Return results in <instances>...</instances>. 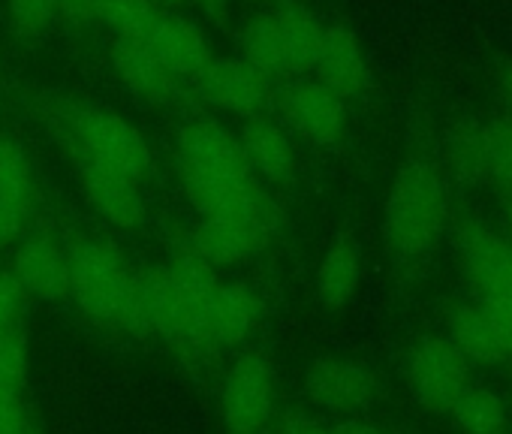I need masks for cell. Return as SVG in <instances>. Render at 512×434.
Instances as JSON below:
<instances>
[{"mask_svg": "<svg viewBox=\"0 0 512 434\" xmlns=\"http://www.w3.org/2000/svg\"><path fill=\"white\" fill-rule=\"evenodd\" d=\"M136 296H139V311H142L148 332L160 335L172 347L196 350L184 299L178 293V284L169 266H151L145 272H136Z\"/></svg>", "mask_w": 512, "mask_h": 434, "instance_id": "11", "label": "cell"}, {"mask_svg": "<svg viewBox=\"0 0 512 434\" xmlns=\"http://www.w3.org/2000/svg\"><path fill=\"white\" fill-rule=\"evenodd\" d=\"M407 386L431 413H449L455 398L467 389V359L449 338H422L407 356Z\"/></svg>", "mask_w": 512, "mask_h": 434, "instance_id": "7", "label": "cell"}, {"mask_svg": "<svg viewBox=\"0 0 512 434\" xmlns=\"http://www.w3.org/2000/svg\"><path fill=\"white\" fill-rule=\"evenodd\" d=\"M34 428L22 389L0 386V434H28Z\"/></svg>", "mask_w": 512, "mask_h": 434, "instance_id": "31", "label": "cell"}, {"mask_svg": "<svg viewBox=\"0 0 512 434\" xmlns=\"http://www.w3.org/2000/svg\"><path fill=\"white\" fill-rule=\"evenodd\" d=\"M19 290L40 302H61L70 296V254L52 239L34 236L19 245L10 266Z\"/></svg>", "mask_w": 512, "mask_h": 434, "instance_id": "15", "label": "cell"}, {"mask_svg": "<svg viewBox=\"0 0 512 434\" xmlns=\"http://www.w3.org/2000/svg\"><path fill=\"white\" fill-rule=\"evenodd\" d=\"M503 208H506V227H509V233H512V190L506 193V205H503Z\"/></svg>", "mask_w": 512, "mask_h": 434, "instance_id": "39", "label": "cell"}, {"mask_svg": "<svg viewBox=\"0 0 512 434\" xmlns=\"http://www.w3.org/2000/svg\"><path fill=\"white\" fill-rule=\"evenodd\" d=\"M70 296L94 323L148 335L136 296V272L109 245L79 242L70 251Z\"/></svg>", "mask_w": 512, "mask_h": 434, "instance_id": "2", "label": "cell"}, {"mask_svg": "<svg viewBox=\"0 0 512 434\" xmlns=\"http://www.w3.org/2000/svg\"><path fill=\"white\" fill-rule=\"evenodd\" d=\"M73 133L85 151V160L118 169L136 181L151 172V148L145 136L112 109H82L73 118Z\"/></svg>", "mask_w": 512, "mask_h": 434, "instance_id": "5", "label": "cell"}, {"mask_svg": "<svg viewBox=\"0 0 512 434\" xmlns=\"http://www.w3.org/2000/svg\"><path fill=\"white\" fill-rule=\"evenodd\" d=\"M28 377V347L16 323L0 326V386L22 389Z\"/></svg>", "mask_w": 512, "mask_h": 434, "instance_id": "28", "label": "cell"}, {"mask_svg": "<svg viewBox=\"0 0 512 434\" xmlns=\"http://www.w3.org/2000/svg\"><path fill=\"white\" fill-rule=\"evenodd\" d=\"M329 434H392L374 422H359V419H350V422H341L335 428H329Z\"/></svg>", "mask_w": 512, "mask_h": 434, "instance_id": "37", "label": "cell"}, {"mask_svg": "<svg viewBox=\"0 0 512 434\" xmlns=\"http://www.w3.org/2000/svg\"><path fill=\"white\" fill-rule=\"evenodd\" d=\"M58 10L79 25L97 22V0H58Z\"/></svg>", "mask_w": 512, "mask_h": 434, "instance_id": "34", "label": "cell"}, {"mask_svg": "<svg viewBox=\"0 0 512 434\" xmlns=\"http://www.w3.org/2000/svg\"><path fill=\"white\" fill-rule=\"evenodd\" d=\"M154 4L163 10V7H178V4H184V0H154Z\"/></svg>", "mask_w": 512, "mask_h": 434, "instance_id": "40", "label": "cell"}, {"mask_svg": "<svg viewBox=\"0 0 512 434\" xmlns=\"http://www.w3.org/2000/svg\"><path fill=\"white\" fill-rule=\"evenodd\" d=\"M278 227V208L266 214H244V217H202L193 230L190 254H196L211 269L235 266L250 260L260 251Z\"/></svg>", "mask_w": 512, "mask_h": 434, "instance_id": "8", "label": "cell"}, {"mask_svg": "<svg viewBox=\"0 0 512 434\" xmlns=\"http://www.w3.org/2000/svg\"><path fill=\"white\" fill-rule=\"evenodd\" d=\"M311 73L323 88H329L341 100L359 97L368 88V64L362 46L344 25L323 28L320 52Z\"/></svg>", "mask_w": 512, "mask_h": 434, "instance_id": "17", "label": "cell"}, {"mask_svg": "<svg viewBox=\"0 0 512 434\" xmlns=\"http://www.w3.org/2000/svg\"><path fill=\"white\" fill-rule=\"evenodd\" d=\"M500 94H503V100H506V106L512 109V67L500 76Z\"/></svg>", "mask_w": 512, "mask_h": 434, "instance_id": "38", "label": "cell"}, {"mask_svg": "<svg viewBox=\"0 0 512 434\" xmlns=\"http://www.w3.org/2000/svg\"><path fill=\"white\" fill-rule=\"evenodd\" d=\"M175 79H193L208 61H211V46L202 34L199 25L184 19L175 10H160L154 28L148 31L142 43Z\"/></svg>", "mask_w": 512, "mask_h": 434, "instance_id": "14", "label": "cell"}, {"mask_svg": "<svg viewBox=\"0 0 512 434\" xmlns=\"http://www.w3.org/2000/svg\"><path fill=\"white\" fill-rule=\"evenodd\" d=\"M169 269H172L178 293L184 299V311H187V320H190V329H193L196 353L205 350V347H214L211 332H208V320H211V305H214V296H217V287H220L217 269H211L208 263H202L190 251L181 254L178 260H172Z\"/></svg>", "mask_w": 512, "mask_h": 434, "instance_id": "19", "label": "cell"}, {"mask_svg": "<svg viewBox=\"0 0 512 434\" xmlns=\"http://www.w3.org/2000/svg\"><path fill=\"white\" fill-rule=\"evenodd\" d=\"M157 16L160 7L154 0H97V22L109 25L118 40L145 43Z\"/></svg>", "mask_w": 512, "mask_h": 434, "instance_id": "25", "label": "cell"}, {"mask_svg": "<svg viewBox=\"0 0 512 434\" xmlns=\"http://www.w3.org/2000/svg\"><path fill=\"white\" fill-rule=\"evenodd\" d=\"M31 199V163L16 139L0 136V202L25 211Z\"/></svg>", "mask_w": 512, "mask_h": 434, "instance_id": "26", "label": "cell"}, {"mask_svg": "<svg viewBox=\"0 0 512 434\" xmlns=\"http://www.w3.org/2000/svg\"><path fill=\"white\" fill-rule=\"evenodd\" d=\"M256 320H260V299H256L253 287L244 281H220L208 320L211 344L214 347L244 344Z\"/></svg>", "mask_w": 512, "mask_h": 434, "instance_id": "21", "label": "cell"}, {"mask_svg": "<svg viewBox=\"0 0 512 434\" xmlns=\"http://www.w3.org/2000/svg\"><path fill=\"white\" fill-rule=\"evenodd\" d=\"M28 434H43V431H40V428H31V431H28Z\"/></svg>", "mask_w": 512, "mask_h": 434, "instance_id": "41", "label": "cell"}, {"mask_svg": "<svg viewBox=\"0 0 512 434\" xmlns=\"http://www.w3.org/2000/svg\"><path fill=\"white\" fill-rule=\"evenodd\" d=\"M449 341L452 347L467 359V362H479V365H497L503 356L497 335L482 311V305H458L449 317Z\"/></svg>", "mask_w": 512, "mask_h": 434, "instance_id": "23", "label": "cell"}, {"mask_svg": "<svg viewBox=\"0 0 512 434\" xmlns=\"http://www.w3.org/2000/svg\"><path fill=\"white\" fill-rule=\"evenodd\" d=\"M488 178L500 181L512 190V124H488L482 127Z\"/></svg>", "mask_w": 512, "mask_h": 434, "instance_id": "29", "label": "cell"}, {"mask_svg": "<svg viewBox=\"0 0 512 434\" xmlns=\"http://www.w3.org/2000/svg\"><path fill=\"white\" fill-rule=\"evenodd\" d=\"M482 311L497 335V344L503 350V356H512V302H500V299H482Z\"/></svg>", "mask_w": 512, "mask_h": 434, "instance_id": "32", "label": "cell"}, {"mask_svg": "<svg viewBox=\"0 0 512 434\" xmlns=\"http://www.w3.org/2000/svg\"><path fill=\"white\" fill-rule=\"evenodd\" d=\"M359 278H362V254L350 239L335 242L326 257L317 266V299L323 308H344L356 290H359Z\"/></svg>", "mask_w": 512, "mask_h": 434, "instance_id": "22", "label": "cell"}, {"mask_svg": "<svg viewBox=\"0 0 512 434\" xmlns=\"http://www.w3.org/2000/svg\"><path fill=\"white\" fill-rule=\"evenodd\" d=\"M112 64L118 79L127 85L130 94H136L145 103H169L178 94V79L142 46L130 40H115Z\"/></svg>", "mask_w": 512, "mask_h": 434, "instance_id": "20", "label": "cell"}, {"mask_svg": "<svg viewBox=\"0 0 512 434\" xmlns=\"http://www.w3.org/2000/svg\"><path fill=\"white\" fill-rule=\"evenodd\" d=\"M238 142H241L244 160L253 175H260L272 184H281L293 175V169H296L293 142L284 133V127L278 121H272L269 115L247 118Z\"/></svg>", "mask_w": 512, "mask_h": 434, "instance_id": "18", "label": "cell"}, {"mask_svg": "<svg viewBox=\"0 0 512 434\" xmlns=\"http://www.w3.org/2000/svg\"><path fill=\"white\" fill-rule=\"evenodd\" d=\"M22 302H25V293L19 290L10 272L0 269V326H10L19 320Z\"/></svg>", "mask_w": 512, "mask_h": 434, "instance_id": "33", "label": "cell"}, {"mask_svg": "<svg viewBox=\"0 0 512 434\" xmlns=\"http://www.w3.org/2000/svg\"><path fill=\"white\" fill-rule=\"evenodd\" d=\"M509 413H512V407H509Z\"/></svg>", "mask_w": 512, "mask_h": 434, "instance_id": "43", "label": "cell"}, {"mask_svg": "<svg viewBox=\"0 0 512 434\" xmlns=\"http://www.w3.org/2000/svg\"><path fill=\"white\" fill-rule=\"evenodd\" d=\"M458 254L482 299L512 302V242H503L497 233L470 224L458 236Z\"/></svg>", "mask_w": 512, "mask_h": 434, "instance_id": "12", "label": "cell"}, {"mask_svg": "<svg viewBox=\"0 0 512 434\" xmlns=\"http://www.w3.org/2000/svg\"><path fill=\"white\" fill-rule=\"evenodd\" d=\"M7 7L22 34H40L55 22V16H61L58 0H7Z\"/></svg>", "mask_w": 512, "mask_h": 434, "instance_id": "30", "label": "cell"}, {"mask_svg": "<svg viewBox=\"0 0 512 434\" xmlns=\"http://www.w3.org/2000/svg\"><path fill=\"white\" fill-rule=\"evenodd\" d=\"M79 181H82L85 199L91 202V208L106 224H112L118 230H136L145 221V199L139 193L136 178L124 175L118 169L100 166L94 160H85Z\"/></svg>", "mask_w": 512, "mask_h": 434, "instance_id": "13", "label": "cell"}, {"mask_svg": "<svg viewBox=\"0 0 512 434\" xmlns=\"http://www.w3.org/2000/svg\"><path fill=\"white\" fill-rule=\"evenodd\" d=\"M275 389L278 377L269 356L260 350L241 353L229 365L220 392L223 434H263L275 410Z\"/></svg>", "mask_w": 512, "mask_h": 434, "instance_id": "4", "label": "cell"}, {"mask_svg": "<svg viewBox=\"0 0 512 434\" xmlns=\"http://www.w3.org/2000/svg\"><path fill=\"white\" fill-rule=\"evenodd\" d=\"M178 166L229 175V178H250V166L244 160L238 136H232L217 121H193L178 133ZM256 178V175H253Z\"/></svg>", "mask_w": 512, "mask_h": 434, "instance_id": "16", "label": "cell"}, {"mask_svg": "<svg viewBox=\"0 0 512 434\" xmlns=\"http://www.w3.org/2000/svg\"><path fill=\"white\" fill-rule=\"evenodd\" d=\"M305 395L311 404L332 413H356L374 404L377 377L374 371L347 356L314 359L305 371Z\"/></svg>", "mask_w": 512, "mask_h": 434, "instance_id": "9", "label": "cell"}, {"mask_svg": "<svg viewBox=\"0 0 512 434\" xmlns=\"http://www.w3.org/2000/svg\"><path fill=\"white\" fill-rule=\"evenodd\" d=\"M275 434H284V431H281V428H278V431H275Z\"/></svg>", "mask_w": 512, "mask_h": 434, "instance_id": "42", "label": "cell"}, {"mask_svg": "<svg viewBox=\"0 0 512 434\" xmlns=\"http://www.w3.org/2000/svg\"><path fill=\"white\" fill-rule=\"evenodd\" d=\"M323 25L302 7H281L256 16L241 34V55L250 67L272 76L311 73Z\"/></svg>", "mask_w": 512, "mask_h": 434, "instance_id": "3", "label": "cell"}, {"mask_svg": "<svg viewBox=\"0 0 512 434\" xmlns=\"http://www.w3.org/2000/svg\"><path fill=\"white\" fill-rule=\"evenodd\" d=\"M455 425L464 434H506V422H509V410L503 407V401L488 392V389H464L455 404L449 407Z\"/></svg>", "mask_w": 512, "mask_h": 434, "instance_id": "24", "label": "cell"}, {"mask_svg": "<svg viewBox=\"0 0 512 434\" xmlns=\"http://www.w3.org/2000/svg\"><path fill=\"white\" fill-rule=\"evenodd\" d=\"M446 224V187L425 160H407L386 196L383 239L398 260H416L434 248Z\"/></svg>", "mask_w": 512, "mask_h": 434, "instance_id": "1", "label": "cell"}, {"mask_svg": "<svg viewBox=\"0 0 512 434\" xmlns=\"http://www.w3.org/2000/svg\"><path fill=\"white\" fill-rule=\"evenodd\" d=\"M275 103L284 115V121L308 142L314 145H332L341 139L347 127V109L344 100L335 97L329 88H323L317 79H293L278 94Z\"/></svg>", "mask_w": 512, "mask_h": 434, "instance_id": "10", "label": "cell"}, {"mask_svg": "<svg viewBox=\"0 0 512 434\" xmlns=\"http://www.w3.org/2000/svg\"><path fill=\"white\" fill-rule=\"evenodd\" d=\"M284 434H329V428H323L320 422L308 419V416H290L281 422Z\"/></svg>", "mask_w": 512, "mask_h": 434, "instance_id": "36", "label": "cell"}, {"mask_svg": "<svg viewBox=\"0 0 512 434\" xmlns=\"http://www.w3.org/2000/svg\"><path fill=\"white\" fill-rule=\"evenodd\" d=\"M196 91L199 97L229 115H241V118H256L266 115V109L275 103V88L272 79L266 73H260L256 67H250L244 58L238 55H226V58H211L196 76Z\"/></svg>", "mask_w": 512, "mask_h": 434, "instance_id": "6", "label": "cell"}, {"mask_svg": "<svg viewBox=\"0 0 512 434\" xmlns=\"http://www.w3.org/2000/svg\"><path fill=\"white\" fill-rule=\"evenodd\" d=\"M22 214L25 211L13 208L7 202H0V245H7V242H13L19 236V230H22Z\"/></svg>", "mask_w": 512, "mask_h": 434, "instance_id": "35", "label": "cell"}, {"mask_svg": "<svg viewBox=\"0 0 512 434\" xmlns=\"http://www.w3.org/2000/svg\"><path fill=\"white\" fill-rule=\"evenodd\" d=\"M449 157H452L455 175H461L464 181H491L488 163H485L482 127H476V124L458 127L449 139Z\"/></svg>", "mask_w": 512, "mask_h": 434, "instance_id": "27", "label": "cell"}]
</instances>
